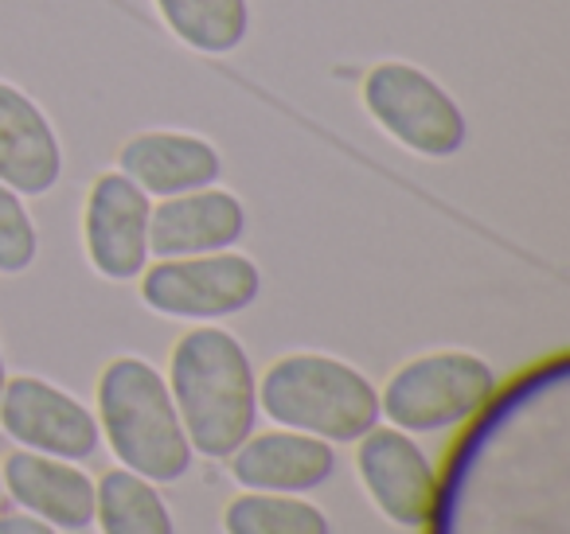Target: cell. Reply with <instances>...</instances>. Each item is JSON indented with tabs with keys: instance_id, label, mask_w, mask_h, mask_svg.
<instances>
[{
	"instance_id": "6da1fadb",
	"label": "cell",
	"mask_w": 570,
	"mask_h": 534,
	"mask_svg": "<svg viewBox=\"0 0 570 534\" xmlns=\"http://www.w3.org/2000/svg\"><path fill=\"white\" fill-rule=\"evenodd\" d=\"M168 394L191 453L227 461L258 422V378L250 355L227 328H191L168 359Z\"/></svg>"
},
{
	"instance_id": "7a4b0ae2",
	"label": "cell",
	"mask_w": 570,
	"mask_h": 534,
	"mask_svg": "<svg viewBox=\"0 0 570 534\" xmlns=\"http://www.w3.org/2000/svg\"><path fill=\"white\" fill-rule=\"evenodd\" d=\"M98 429L106 433L121 468L176 484L191 468V441L176 414L168 383L141 355H118L98 375Z\"/></svg>"
},
{
	"instance_id": "3957f363",
	"label": "cell",
	"mask_w": 570,
	"mask_h": 534,
	"mask_svg": "<svg viewBox=\"0 0 570 534\" xmlns=\"http://www.w3.org/2000/svg\"><path fill=\"white\" fill-rule=\"evenodd\" d=\"M258 409L282 429L352 445L380 425V390L364 370L336 355L294 352L266 367L258 383Z\"/></svg>"
},
{
	"instance_id": "277c9868",
	"label": "cell",
	"mask_w": 570,
	"mask_h": 534,
	"mask_svg": "<svg viewBox=\"0 0 570 534\" xmlns=\"http://www.w3.org/2000/svg\"><path fill=\"white\" fill-rule=\"evenodd\" d=\"M367 118L422 160H450L469 145V118L461 102L419 63L383 59L360 82Z\"/></svg>"
},
{
	"instance_id": "5b68a950",
	"label": "cell",
	"mask_w": 570,
	"mask_h": 534,
	"mask_svg": "<svg viewBox=\"0 0 570 534\" xmlns=\"http://www.w3.org/2000/svg\"><path fill=\"white\" fill-rule=\"evenodd\" d=\"M497 394V370L473 352H430L403 363L380 394V414L403 433H442L476 417Z\"/></svg>"
},
{
	"instance_id": "8992f818",
	"label": "cell",
	"mask_w": 570,
	"mask_h": 534,
	"mask_svg": "<svg viewBox=\"0 0 570 534\" xmlns=\"http://www.w3.org/2000/svg\"><path fill=\"white\" fill-rule=\"evenodd\" d=\"M258 297V266L235 250L157 258V266H145L141 274V300L168 320H223L246 313Z\"/></svg>"
},
{
	"instance_id": "52a82bcc",
	"label": "cell",
	"mask_w": 570,
	"mask_h": 534,
	"mask_svg": "<svg viewBox=\"0 0 570 534\" xmlns=\"http://www.w3.org/2000/svg\"><path fill=\"white\" fill-rule=\"evenodd\" d=\"M0 429L32 453L87 461L98 453V417L63 386L36 375H17L0 390Z\"/></svg>"
},
{
	"instance_id": "ba28073f",
	"label": "cell",
	"mask_w": 570,
	"mask_h": 534,
	"mask_svg": "<svg viewBox=\"0 0 570 534\" xmlns=\"http://www.w3.org/2000/svg\"><path fill=\"white\" fill-rule=\"evenodd\" d=\"M153 199L126 172L95 176L82 211V243L90 269L106 281H134L149 266Z\"/></svg>"
},
{
	"instance_id": "9c48e42d",
	"label": "cell",
	"mask_w": 570,
	"mask_h": 534,
	"mask_svg": "<svg viewBox=\"0 0 570 534\" xmlns=\"http://www.w3.org/2000/svg\"><path fill=\"white\" fill-rule=\"evenodd\" d=\"M356 468L372 503L395 526H422L434 515L438 479L411 433L395 425H375L360 437Z\"/></svg>"
},
{
	"instance_id": "30bf717a",
	"label": "cell",
	"mask_w": 570,
	"mask_h": 534,
	"mask_svg": "<svg viewBox=\"0 0 570 534\" xmlns=\"http://www.w3.org/2000/svg\"><path fill=\"white\" fill-rule=\"evenodd\" d=\"M63 180V141L48 110L17 82L0 79V184L17 196H48Z\"/></svg>"
},
{
	"instance_id": "8fae6325",
	"label": "cell",
	"mask_w": 570,
	"mask_h": 534,
	"mask_svg": "<svg viewBox=\"0 0 570 534\" xmlns=\"http://www.w3.org/2000/svg\"><path fill=\"white\" fill-rule=\"evenodd\" d=\"M118 172H126L149 199H173L219 184L223 152L188 129H145L121 145Z\"/></svg>"
},
{
	"instance_id": "7c38bea8",
	"label": "cell",
	"mask_w": 570,
	"mask_h": 534,
	"mask_svg": "<svg viewBox=\"0 0 570 534\" xmlns=\"http://www.w3.org/2000/svg\"><path fill=\"white\" fill-rule=\"evenodd\" d=\"M246 235V207L227 188H199L188 196L160 199L149 219V254L196 258L230 250Z\"/></svg>"
},
{
	"instance_id": "4fadbf2b",
	"label": "cell",
	"mask_w": 570,
	"mask_h": 534,
	"mask_svg": "<svg viewBox=\"0 0 570 534\" xmlns=\"http://www.w3.org/2000/svg\"><path fill=\"white\" fill-rule=\"evenodd\" d=\"M227 461H230V476L246 492H282V495L313 492L336 468L333 445L297 429L250 433Z\"/></svg>"
},
{
	"instance_id": "5bb4252c",
	"label": "cell",
	"mask_w": 570,
	"mask_h": 534,
	"mask_svg": "<svg viewBox=\"0 0 570 534\" xmlns=\"http://www.w3.org/2000/svg\"><path fill=\"white\" fill-rule=\"evenodd\" d=\"M0 484L9 487V495L28 515L51 526L82 531L95 523V479L75 468V461L24 448L0 464Z\"/></svg>"
},
{
	"instance_id": "9a60e30c",
	"label": "cell",
	"mask_w": 570,
	"mask_h": 534,
	"mask_svg": "<svg viewBox=\"0 0 570 534\" xmlns=\"http://www.w3.org/2000/svg\"><path fill=\"white\" fill-rule=\"evenodd\" d=\"M160 24L196 56H235L250 40V0H153Z\"/></svg>"
},
{
	"instance_id": "2e32d148",
	"label": "cell",
	"mask_w": 570,
	"mask_h": 534,
	"mask_svg": "<svg viewBox=\"0 0 570 534\" xmlns=\"http://www.w3.org/2000/svg\"><path fill=\"white\" fill-rule=\"evenodd\" d=\"M95 518L102 534H173L157 484L129 468H110L95 484Z\"/></svg>"
},
{
	"instance_id": "e0dca14e",
	"label": "cell",
	"mask_w": 570,
	"mask_h": 534,
	"mask_svg": "<svg viewBox=\"0 0 570 534\" xmlns=\"http://www.w3.org/2000/svg\"><path fill=\"white\" fill-rule=\"evenodd\" d=\"M227 534H328L321 507L282 492H246L223 511Z\"/></svg>"
},
{
	"instance_id": "ac0fdd59",
	"label": "cell",
	"mask_w": 570,
	"mask_h": 534,
	"mask_svg": "<svg viewBox=\"0 0 570 534\" xmlns=\"http://www.w3.org/2000/svg\"><path fill=\"white\" fill-rule=\"evenodd\" d=\"M40 258V230L32 211L24 207V196L0 184V274H28Z\"/></svg>"
},
{
	"instance_id": "d6986e66",
	"label": "cell",
	"mask_w": 570,
	"mask_h": 534,
	"mask_svg": "<svg viewBox=\"0 0 570 534\" xmlns=\"http://www.w3.org/2000/svg\"><path fill=\"white\" fill-rule=\"evenodd\" d=\"M0 534H56L51 523L36 515H0Z\"/></svg>"
},
{
	"instance_id": "ffe728a7",
	"label": "cell",
	"mask_w": 570,
	"mask_h": 534,
	"mask_svg": "<svg viewBox=\"0 0 570 534\" xmlns=\"http://www.w3.org/2000/svg\"><path fill=\"white\" fill-rule=\"evenodd\" d=\"M4 383H9V367H4V352H0V390H4Z\"/></svg>"
},
{
	"instance_id": "44dd1931",
	"label": "cell",
	"mask_w": 570,
	"mask_h": 534,
	"mask_svg": "<svg viewBox=\"0 0 570 534\" xmlns=\"http://www.w3.org/2000/svg\"><path fill=\"white\" fill-rule=\"evenodd\" d=\"M0 492H4V484H0Z\"/></svg>"
}]
</instances>
